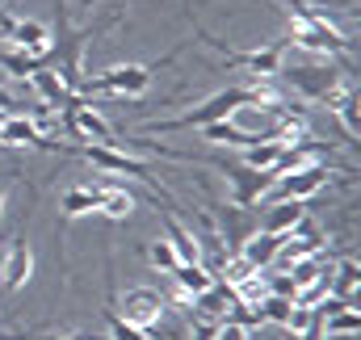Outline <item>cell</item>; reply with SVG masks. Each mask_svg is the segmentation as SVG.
<instances>
[{
	"label": "cell",
	"mask_w": 361,
	"mask_h": 340,
	"mask_svg": "<svg viewBox=\"0 0 361 340\" xmlns=\"http://www.w3.org/2000/svg\"><path fill=\"white\" fill-rule=\"evenodd\" d=\"M8 105H13V97H8V88H0V114H8Z\"/></svg>",
	"instance_id": "8d00e7d4"
},
{
	"label": "cell",
	"mask_w": 361,
	"mask_h": 340,
	"mask_svg": "<svg viewBox=\"0 0 361 340\" xmlns=\"http://www.w3.org/2000/svg\"><path fill=\"white\" fill-rule=\"evenodd\" d=\"M231 63L252 72L257 80H273L281 72V47H257V51H231Z\"/></svg>",
	"instance_id": "4fadbf2b"
},
{
	"label": "cell",
	"mask_w": 361,
	"mask_h": 340,
	"mask_svg": "<svg viewBox=\"0 0 361 340\" xmlns=\"http://www.w3.org/2000/svg\"><path fill=\"white\" fill-rule=\"evenodd\" d=\"M63 130L68 135H76V139H85V143H118V135H114V126L92 109L85 97H72L68 101V114H63Z\"/></svg>",
	"instance_id": "8992f818"
},
{
	"label": "cell",
	"mask_w": 361,
	"mask_h": 340,
	"mask_svg": "<svg viewBox=\"0 0 361 340\" xmlns=\"http://www.w3.org/2000/svg\"><path fill=\"white\" fill-rule=\"evenodd\" d=\"M277 156H281V143H273V139H257V143L240 147V164H244V169L273 172V164H277Z\"/></svg>",
	"instance_id": "7402d4cb"
},
{
	"label": "cell",
	"mask_w": 361,
	"mask_h": 340,
	"mask_svg": "<svg viewBox=\"0 0 361 340\" xmlns=\"http://www.w3.org/2000/svg\"><path fill=\"white\" fill-rule=\"evenodd\" d=\"M286 332H290V336H315V332H319V315H315V311H311V307H298V303H294V307H290V315H286Z\"/></svg>",
	"instance_id": "4316f807"
},
{
	"label": "cell",
	"mask_w": 361,
	"mask_h": 340,
	"mask_svg": "<svg viewBox=\"0 0 361 340\" xmlns=\"http://www.w3.org/2000/svg\"><path fill=\"white\" fill-rule=\"evenodd\" d=\"M290 236H269V231H252L248 240H244V248H240V256L252 265V269H269V265H277V253H281V244H286Z\"/></svg>",
	"instance_id": "5bb4252c"
},
{
	"label": "cell",
	"mask_w": 361,
	"mask_h": 340,
	"mask_svg": "<svg viewBox=\"0 0 361 340\" xmlns=\"http://www.w3.org/2000/svg\"><path fill=\"white\" fill-rule=\"evenodd\" d=\"M173 307H177V311H193V307H197V294H189V290L173 286Z\"/></svg>",
	"instance_id": "e575fe53"
},
{
	"label": "cell",
	"mask_w": 361,
	"mask_h": 340,
	"mask_svg": "<svg viewBox=\"0 0 361 340\" xmlns=\"http://www.w3.org/2000/svg\"><path fill=\"white\" fill-rule=\"evenodd\" d=\"M319 332H361L357 303H345L341 311H332V315H324V320H319Z\"/></svg>",
	"instance_id": "d4e9b609"
},
{
	"label": "cell",
	"mask_w": 361,
	"mask_h": 340,
	"mask_svg": "<svg viewBox=\"0 0 361 340\" xmlns=\"http://www.w3.org/2000/svg\"><path fill=\"white\" fill-rule=\"evenodd\" d=\"M0 147H47V139L38 135L34 118H13V114H4V118H0Z\"/></svg>",
	"instance_id": "2e32d148"
},
{
	"label": "cell",
	"mask_w": 361,
	"mask_h": 340,
	"mask_svg": "<svg viewBox=\"0 0 361 340\" xmlns=\"http://www.w3.org/2000/svg\"><path fill=\"white\" fill-rule=\"evenodd\" d=\"M0 68H8V76L30 80V72L38 68V59H34V55H25V51H17V47H0Z\"/></svg>",
	"instance_id": "f1b7e54d"
},
{
	"label": "cell",
	"mask_w": 361,
	"mask_h": 340,
	"mask_svg": "<svg viewBox=\"0 0 361 340\" xmlns=\"http://www.w3.org/2000/svg\"><path fill=\"white\" fill-rule=\"evenodd\" d=\"M0 4H4V0H0Z\"/></svg>",
	"instance_id": "ab89813d"
},
{
	"label": "cell",
	"mask_w": 361,
	"mask_h": 340,
	"mask_svg": "<svg viewBox=\"0 0 361 340\" xmlns=\"http://www.w3.org/2000/svg\"><path fill=\"white\" fill-rule=\"evenodd\" d=\"M231 290H235L240 303H252V307H257L261 298H269V277H265V269H257V273H248L244 281H235Z\"/></svg>",
	"instance_id": "484cf974"
},
{
	"label": "cell",
	"mask_w": 361,
	"mask_h": 340,
	"mask_svg": "<svg viewBox=\"0 0 361 340\" xmlns=\"http://www.w3.org/2000/svg\"><path fill=\"white\" fill-rule=\"evenodd\" d=\"M202 139L206 143H223V147H248V143H257V139H265V130H240L231 118H219V122H206L202 126Z\"/></svg>",
	"instance_id": "9a60e30c"
},
{
	"label": "cell",
	"mask_w": 361,
	"mask_h": 340,
	"mask_svg": "<svg viewBox=\"0 0 361 340\" xmlns=\"http://www.w3.org/2000/svg\"><path fill=\"white\" fill-rule=\"evenodd\" d=\"M30 277H34V248H30V240H13L0 256V286L21 290Z\"/></svg>",
	"instance_id": "8fae6325"
},
{
	"label": "cell",
	"mask_w": 361,
	"mask_h": 340,
	"mask_svg": "<svg viewBox=\"0 0 361 340\" xmlns=\"http://www.w3.org/2000/svg\"><path fill=\"white\" fill-rule=\"evenodd\" d=\"M328 164L324 160H315V164H307V169H294V172H281V176H273V189L269 198H286V202H307V198H315L324 185H328Z\"/></svg>",
	"instance_id": "5b68a950"
},
{
	"label": "cell",
	"mask_w": 361,
	"mask_h": 340,
	"mask_svg": "<svg viewBox=\"0 0 361 340\" xmlns=\"http://www.w3.org/2000/svg\"><path fill=\"white\" fill-rule=\"evenodd\" d=\"M231 303H235V290H231L227 281H219V277H214V286H210L206 294H197V307H193V315H206V320H223Z\"/></svg>",
	"instance_id": "44dd1931"
},
{
	"label": "cell",
	"mask_w": 361,
	"mask_h": 340,
	"mask_svg": "<svg viewBox=\"0 0 361 340\" xmlns=\"http://www.w3.org/2000/svg\"><path fill=\"white\" fill-rule=\"evenodd\" d=\"M302 219H307V206H302V202L277 198V202L269 206V214H265V227H261V231H269V236H290Z\"/></svg>",
	"instance_id": "d6986e66"
},
{
	"label": "cell",
	"mask_w": 361,
	"mask_h": 340,
	"mask_svg": "<svg viewBox=\"0 0 361 340\" xmlns=\"http://www.w3.org/2000/svg\"><path fill=\"white\" fill-rule=\"evenodd\" d=\"M164 231H169L164 240L173 244V253H177L180 265H197V260H202V244H197V236H193L185 223H177L173 214H164Z\"/></svg>",
	"instance_id": "ffe728a7"
},
{
	"label": "cell",
	"mask_w": 361,
	"mask_h": 340,
	"mask_svg": "<svg viewBox=\"0 0 361 340\" xmlns=\"http://www.w3.org/2000/svg\"><path fill=\"white\" fill-rule=\"evenodd\" d=\"M164 311H169V303H164V294L152 290V286H130V290L118 298V320H126V324H135V328H143V332H152V328L164 320Z\"/></svg>",
	"instance_id": "3957f363"
},
{
	"label": "cell",
	"mask_w": 361,
	"mask_h": 340,
	"mask_svg": "<svg viewBox=\"0 0 361 340\" xmlns=\"http://www.w3.org/2000/svg\"><path fill=\"white\" fill-rule=\"evenodd\" d=\"M59 340H114V336H85L80 332V336H59Z\"/></svg>",
	"instance_id": "74e56055"
},
{
	"label": "cell",
	"mask_w": 361,
	"mask_h": 340,
	"mask_svg": "<svg viewBox=\"0 0 361 340\" xmlns=\"http://www.w3.org/2000/svg\"><path fill=\"white\" fill-rule=\"evenodd\" d=\"M30 85L38 88V97L47 101V109H59V105L72 101V85H68L55 68H34V72H30Z\"/></svg>",
	"instance_id": "e0dca14e"
},
{
	"label": "cell",
	"mask_w": 361,
	"mask_h": 340,
	"mask_svg": "<svg viewBox=\"0 0 361 340\" xmlns=\"http://www.w3.org/2000/svg\"><path fill=\"white\" fill-rule=\"evenodd\" d=\"M227 176H231V202L235 206H257L261 198H269V189H273V172H261V169H223Z\"/></svg>",
	"instance_id": "30bf717a"
},
{
	"label": "cell",
	"mask_w": 361,
	"mask_h": 340,
	"mask_svg": "<svg viewBox=\"0 0 361 340\" xmlns=\"http://www.w3.org/2000/svg\"><path fill=\"white\" fill-rule=\"evenodd\" d=\"M76 156H85L89 164H97L101 172H126V176H135V181H143V185H152V189H160L156 185V176H152V164H143V160H135V156H126V152H118V143L109 147V143H85V147H72ZM164 193V189H160Z\"/></svg>",
	"instance_id": "277c9868"
},
{
	"label": "cell",
	"mask_w": 361,
	"mask_h": 340,
	"mask_svg": "<svg viewBox=\"0 0 361 340\" xmlns=\"http://www.w3.org/2000/svg\"><path fill=\"white\" fill-rule=\"evenodd\" d=\"M252 231H257V227L248 223L244 206H235V202H219V206H214V236H223V253L227 256H240L244 240H248Z\"/></svg>",
	"instance_id": "9c48e42d"
},
{
	"label": "cell",
	"mask_w": 361,
	"mask_h": 340,
	"mask_svg": "<svg viewBox=\"0 0 361 340\" xmlns=\"http://www.w3.org/2000/svg\"><path fill=\"white\" fill-rule=\"evenodd\" d=\"M0 214H4V189H0Z\"/></svg>",
	"instance_id": "f35d334b"
},
{
	"label": "cell",
	"mask_w": 361,
	"mask_h": 340,
	"mask_svg": "<svg viewBox=\"0 0 361 340\" xmlns=\"http://www.w3.org/2000/svg\"><path fill=\"white\" fill-rule=\"evenodd\" d=\"M152 85V68L143 63H118L109 72H101L97 80L85 85V92H114V97H143Z\"/></svg>",
	"instance_id": "52a82bcc"
},
{
	"label": "cell",
	"mask_w": 361,
	"mask_h": 340,
	"mask_svg": "<svg viewBox=\"0 0 361 340\" xmlns=\"http://www.w3.org/2000/svg\"><path fill=\"white\" fill-rule=\"evenodd\" d=\"M4 42H13L17 51H25V55H34V59H42V55L55 47V38H51V25H42V21H13Z\"/></svg>",
	"instance_id": "7c38bea8"
},
{
	"label": "cell",
	"mask_w": 361,
	"mask_h": 340,
	"mask_svg": "<svg viewBox=\"0 0 361 340\" xmlns=\"http://www.w3.org/2000/svg\"><path fill=\"white\" fill-rule=\"evenodd\" d=\"M311 340H357V332H315Z\"/></svg>",
	"instance_id": "d590c367"
},
{
	"label": "cell",
	"mask_w": 361,
	"mask_h": 340,
	"mask_svg": "<svg viewBox=\"0 0 361 340\" xmlns=\"http://www.w3.org/2000/svg\"><path fill=\"white\" fill-rule=\"evenodd\" d=\"M277 76H286V85L311 101H328L336 88H341V72L328 68V63H315V68H281Z\"/></svg>",
	"instance_id": "ba28073f"
},
{
	"label": "cell",
	"mask_w": 361,
	"mask_h": 340,
	"mask_svg": "<svg viewBox=\"0 0 361 340\" xmlns=\"http://www.w3.org/2000/svg\"><path fill=\"white\" fill-rule=\"evenodd\" d=\"M147 260H152V269H160V273H173L180 260H177V253H173V244L169 240H156L152 248H147Z\"/></svg>",
	"instance_id": "f546056e"
},
{
	"label": "cell",
	"mask_w": 361,
	"mask_h": 340,
	"mask_svg": "<svg viewBox=\"0 0 361 340\" xmlns=\"http://www.w3.org/2000/svg\"><path fill=\"white\" fill-rule=\"evenodd\" d=\"M290 307H294V298H261L257 303V315H261V324H269V328H286V315H290Z\"/></svg>",
	"instance_id": "83f0119b"
},
{
	"label": "cell",
	"mask_w": 361,
	"mask_h": 340,
	"mask_svg": "<svg viewBox=\"0 0 361 340\" xmlns=\"http://www.w3.org/2000/svg\"><path fill=\"white\" fill-rule=\"evenodd\" d=\"M286 34L298 51H311V55H345V34L315 8H302V4H290L286 13Z\"/></svg>",
	"instance_id": "6da1fadb"
},
{
	"label": "cell",
	"mask_w": 361,
	"mask_h": 340,
	"mask_svg": "<svg viewBox=\"0 0 361 340\" xmlns=\"http://www.w3.org/2000/svg\"><path fill=\"white\" fill-rule=\"evenodd\" d=\"M214 340H252V332H248V328H240V324L219 320V332H214Z\"/></svg>",
	"instance_id": "836d02e7"
},
{
	"label": "cell",
	"mask_w": 361,
	"mask_h": 340,
	"mask_svg": "<svg viewBox=\"0 0 361 340\" xmlns=\"http://www.w3.org/2000/svg\"><path fill=\"white\" fill-rule=\"evenodd\" d=\"M92 193H97V210H101L105 219H126V214L135 210V193L122 189V185H114V181L92 185Z\"/></svg>",
	"instance_id": "ac0fdd59"
},
{
	"label": "cell",
	"mask_w": 361,
	"mask_h": 340,
	"mask_svg": "<svg viewBox=\"0 0 361 340\" xmlns=\"http://www.w3.org/2000/svg\"><path fill=\"white\" fill-rule=\"evenodd\" d=\"M214 332H219V320L193 315V324H189V336H193V340H214Z\"/></svg>",
	"instance_id": "1f68e13d"
},
{
	"label": "cell",
	"mask_w": 361,
	"mask_h": 340,
	"mask_svg": "<svg viewBox=\"0 0 361 340\" xmlns=\"http://www.w3.org/2000/svg\"><path fill=\"white\" fill-rule=\"evenodd\" d=\"M294 290H298V286H294V277H290L286 269H281L277 277H269V294H277V298H294Z\"/></svg>",
	"instance_id": "d6a6232c"
},
{
	"label": "cell",
	"mask_w": 361,
	"mask_h": 340,
	"mask_svg": "<svg viewBox=\"0 0 361 340\" xmlns=\"http://www.w3.org/2000/svg\"><path fill=\"white\" fill-rule=\"evenodd\" d=\"M248 105V88H223V92H214L210 101H197L189 114H180V118H164V122H147L143 130H202L206 122H219V118H231L235 109H244Z\"/></svg>",
	"instance_id": "7a4b0ae2"
},
{
	"label": "cell",
	"mask_w": 361,
	"mask_h": 340,
	"mask_svg": "<svg viewBox=\"0 0 361 340\" xmlns=\"http://www.w3.org/2000/svg\"><path fill=\"white\" fill-rule=\"evenodd\" d=\"M109 332H114V340H152V332H143V328H135L118 315H109Z\"/></svg>",
	"instance_id": "4dcf8cb0"
},
{
	"label": "cell",
	"mask_w": 361,
	"mask_h": 340,
	"mask_svg": "<svg viewBox=\"0 0 361 340\" xmlns=\"http://www.w3.org/2000/svg\"><path fill=\"white\" fill-rule=\"evenodd\" d=\"M59 210H63V219L92 214V210H97V193H92V185H72V189L59 198Z\"/></svg>",
	"instance_id": "603a6c76"
},
{
	"label": "cell",
	"mask_w": 361,
	"mask_h": 340,
	"mask_svg": "<svg viewBox=\"0 0 361 340\" xmlns=\"http://www.w3.org/2000/svg\"><path fill=\"white\" fill-rule=\"evenodd\" d=\"M173 281H177L180 290H189V294H206L210 286H214V277H210V269L197 260V265H177L173 269Z\"/></svg>",
	"instance_id": "cb8c5ba5"
}]
</instances>
